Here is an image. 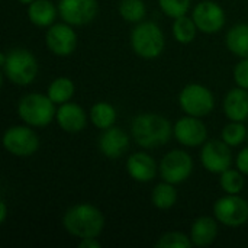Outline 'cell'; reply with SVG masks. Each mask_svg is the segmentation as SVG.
I'll return each instance as SVG.
<instances>
[{
  "instance_id": "cell-9",
  "label": "cell",
  "mask_w": 248,
  "mask_h": 248,
  "mask_svg": "<svg viewBox=\"0 0 248 248\" xmlns=\"http://www.w3.org/2000/svg\"><path fill=\"white\" fill-rule=\"evenodd\" d=\"M193 171V158L183 150L169 151L160 161L158 173L161 179L171 185H180L186 182Z\"/></svg>"
},
{
  "instance_id": "cell-15",
  "label": "cell",
  "mask_w": 248,
  "mask_h": 248,
  "mask_svg": "<svg viewBox=\"0 0 248 248\" xmlns=\"http://www.w3.org/2000/svg\"><path fill=\"white\" fill-rule=\"evenodd\" d=\"M99 151L110 160L121 158L129 148V137L128 134L118 126H110L102 131L99 141Z\"/></svg>"
},
{
  "instance_id": "cell-14",
  "label": "cell",
  "mask_w": 248,
  "mask_h": 248,
  "mask_svg": "<svg viewBox=\"0 0 248 248\" xmlns=\"http://www.w3.org/2000/svg\"><path fill=\"white\" fill-rule=\"evenodd\" d=\"M173 135L183 147L193 148L206 142L208 129L206 125L201 121V118L186 115L174 124Z\"/></svg>"
},
{
  "instance_id": "cell-11",
  "label": "cell",
  "mask_w": 248,
  "mask_h": 248,
  "mask_svg": "<svg viewBox=\"0 0 248 248\" xmlns=\"http://www.w3.org/2000/svg\"><path fill=\"white\" fill-rule=\"evenodd\" d=\"M201 163L206 171L212 174H221L231 169L232 153L231 147L222 140L206 141L201 151Z\"/></svg>"
},
{
  "instance_id": "cell-17",
  "label": "cell",
  "mask_w": 248,
  "mask_h": 248,
  "mask_svg": "<svg viewBox=\"0 0 248 248\" xmlns=\"http://www.w3.org/2000/svg\"><path fill=\"white\" fill-rule=\"evenodd\" d=\"M126 171L138 183H148L153 182L157 176L158 166L155 160L147 153H134L126 160Z\"/></svg>"
},
{
  "instance_id": "cell-18",
  "label": "cell",
  "mask_w": 248,
  "mask_h": 248,
  "mask_svg": "<svg viewBox=\"0 0 248 248\" xmlns=\"http://www.w3.org/2000/svg\"><path fill=\"white\" fill-rule=\"evenodd\" d=\"M224 112L230 121L244 122L248 119V90L231 89L224 97Z\"/></svg>"
},
{
  "instance_id": "cell-20",
  "label": "cell",
  "mask_w": 248,
  "mask_h": 248,
  "mask_svg": "<svg viewBox=\"0 0 248 248\" xmlns=\"http://www.w3.org/2000/svg\"><path fill=\"white\" fill-rule=\"evenodd\" d=\"M58 16V6L51 0H33L28 4V19L38 28H49Z\"/></svg>"
},
{
  "instance_id": "cell-29",
  "label": "cell",
  "mask_w": 248,
  "mask_h": 248,
  "mask_svg": "<svg viewBox=\"0 0 248 248\" xmlns=\"http://www.w3.org/2000/svg\"><path fill=\"white\" fill-rule=\"evenodd\" d=\"M155 247L158 248H190L193 247V243L190 240V235L180 231H170L163 234L158 241L155 243Z\"/></svg>"
},
{
  "instance_id": "cell-8",
  "label": "cell",
  "mask_w": 248,
  "mask_h": 248,
  "mask_svg": "<svg viewBox=\"0 0 248 248\" xmlns=\"http://www.w3.org/2000/svg\"><path fill=\"white\" fill-rule=\"evenodd\" d=\"M214 215L221 225L240 228L248 222V202L240 195H225L215 202Z\"/></svg>"
},
{
  "instance_id": "cell-12",
  "label": "cell",
  "mask_w": 248,
  "mask_h": 248,
  "mask_svg": "<svg viewBox=\"0 0 248 248\" xmlns=\"http://www.w3.org/2000/svg\"><path fill=\"white\" fill-rule=\"evenodd\" d=\"M99 12L97 0H60L58 15L62 22L71 26L90 23Z\"/></svg>"
},
{
  "instance_id": "cell-7",
  "label": "cell",
  "mask_w": 248,
  "mask_h": 248,
  "mask_svg": "<svg viewBox=\"0 0 248 248\" xmlns=\"http://www.w3.org/2000/svg\"><path fill=\"white\" fill-rule=\"evenodd\" d=\"M3 147L16 157H31L39 148V137L29 125H15L4 131Z\"/></svg>"
},
{
  "instance_id": "cell-1",
  "label": "cell",
  "mask_w": 248,
  "mask_h": 248,
  "mask_svg": "<svg viewBox=\"0 0 248 248\" xmlns=\"http://www.w3.org/2000/svg\"><path fill=\"white\" fill-rule=\"evenodd\" d=\"M131 134L135 142L145 148H158L166 145L173 135L171 122L157 113H141L132 119Z\"/></svg>"
},
{
  "instance_id": "cell-13",
  "label": "cell",
  "mask_w": 248,
  "mask_h": 248,
  "mask_svg": "<svg viewBox=\"0 0 248 248\" xmlns=\"http://www.w3.org/2000/svg\"><path fill=\"white\" fill-rule=\"evenodd\" d=\"M46 48L57 57H68L77 48V33L68 23H54L45 33Z\"/></svg>"
},
{
  "instance_id": "cell-28",
  "label": "cell",
  "mask_w": 248,
  "mask_h": 248,
  "mask_svg": "<svg viewBox=\"0 0 248 248\" xmlns=\"http://www.w3.org/2000/svg\"><path fill=\"white\" fill-rule=\"evenodd\" d=\"M247 134L248 129L244 125V122L231 121L230 124L224 126L221 132V140L225 141L230 147H240L247 138Z\"/></svg>"
},
{
  "instance_id": "cell-10",
  "label": "cell",
  "mask_w": 248,
  "mask_h": 248,
  "mask_svg": "<svg viewBox=\"0 0 248 248\" xmlns=\"http://www.w3.org/2000/svg\"><path fill=\"white\" fill-rule=\"evenodd\" d=\"M192 17L202 33H217L219 32L227 22L225 10L222 6L214 0H202L199 1L192 12Z\"/></svg>"
},
{
  "instance_id": "cell-34",
  "label": "cell",
  "mask_w": 248,
  "mask_h": 248,
  "mask_svg": "<svg viewBox=\"0 0 248 248\" xmlns=\"http://www.w3.org/2000/svg\"><path fill=\"white\" fill-rule=\"evenodd\" d=\"M7 219V205L4 201L0 202V224H4Z\"/></svg>"
},
{
  "instance_id": "cell-16",
  "label": "cell",
  "mask_w": 248,
  "mask_h": 248,
  "mask_svg": "<svg viewBox=\"0 0 248 248\" xmlns=\"http://www.w3.org/2000/svg\"><path fill=\"white\" fill-rule=\"evenodd\" d=\"M55 121L64 132L78 134L87 125V115L80 105L67 102L60 105V108L57 109Z\"/></svg>"
},
{
  "instance_id": "cell-21",
  "label": "cell",
  "mask_w": 248,
  "mask_h": 248,
  "mask_svg": "<svg viewBox=\"0 0 248 248\" xmlns=\"http://www.w3.org/2000/svg\"><path fill=\"white\" fill-rule=\"evenodd\" d=\"M227 48L240 58H248V23H237L227 32Z\"/></svg>"
},
{
  "instance_id": "cell-24",
  "label": "cell",
  "mask_w": 248,
  "mask_h": 248,
  "mask_svg": "<svg viewBox=\"0 0 248 248\" xmlns=\"http://www.w3.org/2000/svg\"><path fill=\"white\" fill-rule=\"evenodd\" d=\"M198 26L193 20V17L190 16H180V17H176L173 25H171V32H173V36L174 39L179 42V44H183V45H187V44H192L198 35Z\"/></svg>"
},
{
  "instance_id": "cell-6",
  "label": "cell",
  "mask_w": 248,
  "mask_h": 248,
  "mask_svg": "<svg viewBox=\"0 0 248 248\" xmlns=\"http://www.w3.org/2000/svg\"><path fill=\"white\" fill-rule=\"evenodd\" d=\"M179 105L186 115L203 118L215 109V97L206 86L190 83L182 89L179 94Z\"/></svg>"
},
{
  "instance_id": "cell-2",
  "label": "cell",
  "mask_w": 248,
  "mask_h": 248,
  "mask_svg": "<svg viewBox=\"0 0 248 248\" xmlns=\"http://www.w3.org/2000/svg\"><path fill=\"white\" fill-rule=\"evenodd\" d=\"M62 227L74 238H97L105 228V217L100 209L90 203H77L65 211Z\"/></svg>"
},
{
  "instance_id": "cell-33",
  "label": "cell",
  "mask_w": 248,
  "mask_h": 248,
  "mask_svg": "<svg viewBox=\"0 0 248 248\" xmlns=\"http://www.w3.org/2000/svg\"><path fill=\"white\" fill-rule=\"evenodd\" d=\"M102 244L97 241L96 237H89V238H83L78 243V248H100Z\"/></svg>"
},
{
  "instance_id": "cell-5",
  "label": "cell",
  "mask_w": 248,
  "mask_h": 248,
  "mask_svg": "<svg viewBox=\"0 0 248 248\" xmlns=\"http://www.w3.org/2000/svg\"><path fill=\"white\" fill-rule=\"evenodd\" d=\"M131 46L138 57L154 60L163 54L166 38L155 22H140L131 32Z\"/></svg>"
},
{
  "instance_id": "cell-4",
  "label": "cell",
  "mask_w": 248,
  "mask_h": 248,
  "mask_svg": "<svg viewBox=\"0 0 248 248\" xmlns=\"http://www.w3.org/2000/svg\"><path fill=\"white\" fill-rule=\"evenodd\" d=\"M17 115L32 128H44L55 119L57 109L48 94L28 93L17 103Z\"/></svg>"
},
{
  "instance_id": "cell-25",
  "label": "cell",
  "mask_w": 248,
  "mask_h": 248,
  "mask_svg": "<svg viewBox=\"0 0 248 248\" xmlns=\"http://www.w3.org/2000/svg\"><path fill=\"white\" fill-rule=\"evenodd\" d=\"M74 92H76V87H74L73 80H70L68 77H58L51 81V84L48 86L46 94L55 105H62L71 100V97L74 96Z\"/></svg>"
},
{
  "instance_id": "cell-31",
  "label": "cell",
  "mask_w": 248,
  "mask_h": 248,
  "mask_svg": "<svg viewBox=\"0 0 248 248\" xmlns=\"http://www.w3.org/2000/svg\"><path fill=\"white\" fill-rule=\"evenodd\" d=\"M234 81L238 87L248 90V58H241V61L235 65Z\"/></svg>"
},
{
  "instance_id": "cell-30",
  "label": "cell",
  "mask_w": 248,
  "mask_h": 248,
  "mask_svg": "<svg viewBox=\"0 0 248 248\" xmlns=\"http://www.w3.org/2000/svg\"><path fill=\"white\" fill-rule=\"evenodd\" d=\"M192 0H158V6L169 17H180L187 15Z\"/></svg>"
},
{
  "instance_id": "cell-3",
  "label": "cell",
  "mask_w": 248,
  "mask_h": 248,
  "mask_svg": "<svg viewBox=\"0 0 248 248\" xmlns=\"http://www.w3.org/2000/svg\"><path fill=\"white\" fill-rule=\"evenodd\" d=\"M0 64L6 78L16 86H28L38 76V61L25 48H13L0 54Z\"/></svg>"
},
{
  "instance_id": "cell-26",
  "label": "cell",
  "mask_w": 248,
  "mask_h": 248,
  "mask_svg": "<svg viewBox=\"0 0 248 248\" xmlns=\"http://www.w3.org/2000/svg\"><path fill=\"white\" fill-rule=\"evenodd\" d=\"M118 10L128 23H140L147 16V7L142 0H121Z\"/></svg>"
},
{
  "instance_id": "cell-35",
  "label": "cell",
  "mask_w": 248,
  "mask_h": 248,
  "mask_svg": "<svg viewBox=\"0 0 248 248\" xmlns=\"http://www.w3.org/2000/svg\"><path fill=\"white\" fill-rule=\"evenodd\" d=\"M19 3H22V4H31L33 0H17Z\"/></svg>"
},
{
  "instance_id": "cell-23",
  "label": "cell",
  "mask_w": 248,
  "mask_h": 248,
  "mask_svg": "<svg viewBox=\"0 0 248 248\" xmlns=\"http://www.w3.org/2000/svg\"><path fill=\"white\" fill-rule=\"evenodd\" d=\"M176 202H177V192L174 189V185L171 183L163 180L151 192V203L160 211L171 209L176 205Z\"/></svg>"
},
{
  "instance_id": "cell-22",
  "label": "cell",
  "mask_w": 248,
  "mask_h": 248,
  "mask_svg": "<svg viewBox=\"0 0 248 248\" xmlns=\"http://www.w3.org/2000/svg\"><path fill=\"white\" fill-rule=\"evenodd\" d=\"M89 116H90L92 124L97 129L105 131L115 125L118 113H116V109L113 105H110L108 102H97L92 106Z\"/></svg>"
},
{
  "instance_id": "cell-27",
  "label": "cell",
  "mask_w": 248,
  "mask_h": 248,
  "mask_svg": "<svg viewBox=\"0 0 248 248\" xmlns=\"http://www.w3.org/2000/svg\"><path fill=\"white\" fill-rule=\"evenodd\" d=\"M244 173H241L238 169H228L224 173H221L219 177V186L227 195H240L246 186Z\"/></svg>"
},
{
  "instance_id": "cell-19",
  "label": "cell",
  "mask_w": 248,
  "mask_h": 248,
  "mask_svg": "<svg viewBox=\"0 0 248 248\" xmlns=\"http://www.w3.org/2000/svg\"><path fill=\"white\" fill-rule=\"evenodd\" d=\"M218 219L211 217H199L190 228V240L196 247H208L218 237Z\"/></svg>"
},
{
  "instance_id": "cell-32",
  "label": "cell",
  "mask_w": 248,
  "mask_h": 248,
  "mask_svg": "<svg viewBox=\"0 0 248 248\" xmlns=\"http://www.w3.org/2000/svg\"><path fill=\"white\" fill-rule=\"evenodd\" d=\"M235 166H237V169L241 173H244L246 176H248V147H244L238 153V155L235 158Z\"/></svg>"
}]
</instances>
